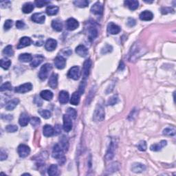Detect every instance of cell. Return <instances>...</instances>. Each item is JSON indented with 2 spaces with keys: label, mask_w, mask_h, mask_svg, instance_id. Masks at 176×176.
<instances>
[{
  "label": "cell",
  "mask_w": 176,
  "mask_h": 176,
  "mask_svg": "<svg viewBox=\"0 0 176 176\" xmlns=\"http://www.w3.org/2000/svg\"><path fill=\"white\" fill-rule=\"evenodd\" d=\"M118 102V97L117 95H114L108 100V105H114Z\"/></svg>",
  "instance_id": "obj_47"
},
{
  "label": "cell",
  "mask_w": 176,
  "mask_h": 176,
  "mask_svg": "<svg viewBox=\"0 0 176 176\" xmlns=\"http://www.w3.org/2000/svg\"><path fill=\"white\" fill-rule=\"evenodd\" d=\"M59 12V7L55 6H49L46 8V13L47 15L50 16H52V15H57Z\"/></svg>",
  "instance_id": "obj_32"
},
{
  "label": "cell",
  "mask_w": 176,
  "mask_h": 176,
  "mask_svg": "<svg viewBox=\"0 0 176 176\" xmlns=\"http://www.w3.org/2000/svg\"><path fill=\"white\" fill-rule=\"evenodd\" d=\"M105 110L103 108V105L101 104H98L96 107L94 112L93 119L96 122H101L103 121L105 119Z\"/></svg>",
  "instance_id": "obj_3"
},
{
  "label": "cell",
  "mask_w": 176,
  "mask_h": 176,
  "mask_svg": "<svg viewBox=\"0 0 176 176\" xmlns=\"http://www.w3.org/2000/svg\"><path fill=\"white\" fill-rule=\"evenodd\" d=\"M108 32L111 34H117L120 32V28L114 23L110 22L108 26Z\"/></svg>",
  "instance_id": "obj_14"
},
{
  "label": "cell",
  "mask_w": 176,
  "mask_h": 176,
  "mask_svg": "<svg viewBox=\"0 0 176 176\" xmlns=\"http://www.w3.org/2000/svg\"><path fill=\"white\" fill-rule=\"evenodd\" d=\"M30 122V118L28 116V114L27 113L24 112L21 114L20 119H19V122H20V125L22 127H26V125H28V122Z\"/></svg>",
  "instance_id": "obj_19"
},
{
  "label": "cell",
  "mask_w": 176,
  "mask_h": 176,
  "mask_svg": "<svg viewBox=\"0 0 176 176\" xmlns=\"http://www.w3.org/2000/svg\"><path fill=\"white\" fill-rule=\"evenodd\" d=\"M161 10H162V14H167V13H173V10L171 8H168V7L162 8Z\"/></svg>",
  "instance_id": "obj_55"
},
{
  "label": "cell",
  "mask_w": 176,
  "mask_h": 176,
  "mask_svg": "<svg viewBox=\"0 0 176 176\" xmlns=\"http://www.w3.org/2000/svg\"><path fill=\"white\" fill-rule=\"evenodd\" d=\"M79 24L78 21L74 18H70L66 22V28L68 30H74L78 27Z\"/></svg>",
  "instance_id": "obj_12"
},
{
  "label": "cell",
  "mask_w": 176,
  "mask_h": 176,
  "mask_svg": "<svg viewBox=\"0 0 176 176\" xmlns=\"http://www.w3.org/2000/svg\"><path fill=\"white\" fill-rule=\"evenodd\" d=\"M7 90H12V85H11L10 82H6V83H3L0 87V91H7Z\"/></svg>",
  "instance_id": "obj_46"
},
{
  "label": "cell",
  "mask_w": 176,
  "mask_h": 176,
  "mask_svg": "<svg viewBox=\"0 0 176 176\" xmlns=\"http://www.w3.org/2000/svg\"><path fill=\"white\" fill-rule=\"evenodd\" d=\"M25 25L24 22H22V21H17L16 22V27L18 28V29H22V28H24L25 27Z\"/></svg>",
  "instance_id": "obj_57"
},
{
  "label": "cell",
  "mask_w": 176,
  "mask_h": 176,
  "mask_svg": "<svg viewBox=\"0 0 176 176\" xmlns=\"http://www.w3.org/2000/svg\"><path fill=\"white\" fill-rule=\"evenodd\" d=\"M32 20L37 24H43L45 20V17L43 13H34L32 16Z\"/></svg>",
  "instance_id": "obj_18"
},
{
  "label": "cell",
  "mask_w": 176,
  "mask_h": 176,
  "mask_svg": "<svg viewBox=\"0 0 176 176\" xmlns=\"http://www.w3.org/2000/svg\"><path fill=\"white\" fill-rule=\"evenodd\" d=\"M30 122L32 126H33L34 127H37L40 125V123H41V120L37 117H32L30 118Z\"/></svg>",
  "instance_id": "obj_45"
},
{
  "label": "cell",
  "mask_w": 176,
  "mask_h": 176,
  "mask_svg": "<svg viewBox=\"0 0 176 176\" xmlns=\"http://www.w3.org/2000/svg\"><path fill=\"white\" fill-rule=\"evenodd\" d=\"M39 112L40 115H41L43 118H45V119H48V118H50L52 116L51 112L46 110H39V112Z\"/></svg>",
  "instance_id": "obj_43"
},
{
  "label": "cell",
  "mask_w": 176,
  "mask_h": 176,
  "mask_svg": "<svg viewBox=\"0 0 176 176\" xmlns=\"http://www.w3.org/2000/svg\"><path fill=\"white\" fill-rule=\"evenodd\" d=\"M13 22L12 20H8L6 21L5 23H4V26H3L4 30H8L10 29V28L13 26Z\"/></svg>",
  "instance_id": "obj_52"
},
{
  "label": "cell",
  "mask_w": 176,
  "mask_h": 176,
  "mask_svg": "<svg viewBox=\"0 0 176 176\" xmlns=\"http://www.w3.org/2000/svg\"><path fill=\"white\" fill-rule=\"evenodd\" d=\"M67 114H68L72 119H75L76 116H77L76 111L73 108H68V110H67Z\"/></svg>",
  "instance_id": "obj_44"
},
{
  "label": "cell",
  "mask_w": 176,
  "mask_h": 176,
  "mask_svg": "<svg viewBox=\"0 0 176 176\" xmlns=\"http://www.w3.org/2000/svg\"><path fill=\"white\" fill-rule=\"evenodd\" d=\"M1 118H2V119H4L5 120H7V121H10V120L13 119V116L10 115H6L4 117V116H1Z\"/></svg>",
  "instance_id": "obj_59"
},
{
  "label": "cell",
  "mask_w": 176,
  "mask_h": 176,
  "mask_svg": "<svg viewBox=\"0 0 176 176\" xmlns=\"http://www.w3.org/2000/svg\"><path fill=\"white\" fill-rule=\"evenodd\" d=\"M74 4L79 8H85L89 5V1L87 0H76L74 1Z\"/></svg>",
  "instance_id": "obj_39"
},
{
  "label": "cell",
  "mask_w": 176,
  "mask_h": 176,
  "mask_svg": "<svg viewBox=\"0 0 176 176\" xmlns=\"http://www.w3.org/2000/svg\"><path fill=\"white\" fill-rule=\"evenodd\" d=\"M61 131V128L60 127V125H57L55 127V129H54V132H56V134H59L60 133V132Z\"/></svg>",
  "instance_id": "obj_60"
},
{
  "label": "cell",
  "mask_w": 176,
  "mask_h": 176,
  "mask_svg": "<svg viewBox=\"0 0 176 176\" xmlns=\"http://www.w3.org/2000/svg\"><path fill=\"white\" fill-rule=\"evenodd\" d=\"M40 96L45 101H51L53 98V93L50 90H43L40 94Z\"/></svg>",
  "instance_id": "obj_30"
},
{
  "label": "cell",
  "mask_w": 176,
  "mask_h": 176,
  "mask_svg": "<svg viewBox=\"0 0 176 176\" xmlns=\"http://www.w3.org/2000/svg\"><path fill=\"white\" fill-rule=\"evenodd\" d=\"M166 145H167V142L166 140H162L158 144L152 145L150 147V149L153 152H158V151H160L162 149H163Z\"/></svg>",
  "instance_id": "obj_28"
},
{
  "label": "cell",
  "mask_w": 176,
  "mask_h": 176,
  "mask_svg": "<svg viewBox=\"0 0 176 176\" xmlns=\"http://www.w3.org/2000/svg\"><path fill=\"white\" fill-rule=\"evenodd\" d=\"M147 143L145 141H140L138 145V149H139L140 151L141 152H145L147 150Z\"/></svg>",
  "instance_id": "obj_48"
},
{
  "label": "cell",
  "mask_w": 176,
  "mask_h": 176,
  "mask_svg": "<svg viewBox=\"0 0 176 176\" xmlns=\"http://www.w3.org/2000/svg\"><path fill=\"white\" fill-rule=\"evenodd\" d=\"M143 47L138 43H134L133 46L131 47V51L129 53V61H133L138 58V57L141 56L142 54Z\"/></svg>",
  "instance_id": "obj_2"
},
{
  "label": "cell",
  "mask_w": 176,
  "mask_h": 176,
  "mask_svg": "<svg viewBox=\"0 0 176 176\" xmlns=\"http://www.w3.org/2000/svg\"><path fill=\"white\" fill-rule=\"evenodd\" d=\"M3 53L5 55H7V56H8V57L13 56V54H14V51H13V50L12 45H7V46L4 49H3Z\"/></svg>",
  "instance_id": "obj_42"
},
{
  "label": "cell",
  "mask_w": 176,
  "mask_h": 176,
  "mask_svg": "<svg viewBox=\"0 0 176 176\" xmlns=\"http://www.w3.org/2000/svg\"><path fill=\"white\" fill-rule=\"evenodd\" d=\"M81 76L80 68L78 66H74L70 69L68 71V76L73 80H78Z\"/></svg>",
  "instance_id": "obj_6"
},
{
  "label": "cell",
  "mask_w": 176,
  "mask_h": 176,
  "mask_svg": "<svg viewBox=\"0 0 176 176\" xmlns=\"http://www.w3.org/2000/svg\"><path fill=\"white\" fill-rule=\"evenodd\" d=\"M52 69V66L51 64H45L41 67L40 69L39 74V77L40 79L41 80H45L48 76L49 72L51 71Z\"/></svg>",
  "instance_id": "obj_5"
},
{
  "label": "cell",
  "mask_w": 176,
  "mask_h": 176,
  "mask_svg": "<svg viewBox=\"0 0 176 176\" xmlns=\"http://www.w3.org/2000/svg\"><path fill=\"white\" fill-rule=\"evenodd\" d=\"M69 94L66 91H61L59 95V101L61 104H66L69 101Z\"/></svg>",
  "instance_id": "obj_23"
},
{
  "label": "cell",
  "mask_w": 176,
  "mask_h": 176,
  "mask_svg": "<svg viewBox=\"0 0 176 176\" xmlns=\"http://www.w3.org/2000/svg\"><path fill=\"white\" fill-rule=\"evenodd\" d=\"M85 87V80H83V81H82L81 85L79 86V89H78V91L81 95L84 93Z\"/></svg>",
  "instance_id": "obj_53"
},
{
  "label": "cell",
  "mask_w": 176,
  "mask_h": 176,
  "mask_svg": "<svg viewBox=\"0 0 176 176\" xmlns=\"http://www.w3.org/2000/svg\"><path fill=\"white\" fill-rule=\"evenodd\" d=\"M88 35H89V39L93 40L98 36V30L94 26H91L88 29Z\"/></svg>",
  "instance_id": "obj_31"
},
{
  "label": "cell",
  "mask_w": 176,
  "mask_h": 176,
  "mask_svg": "<svg viewBox=\"0 0 176 176\" xmlns=\"http://www.w3.org/2000/svg\"><path fill=\"white\" fill-rule=\"evenodd\" d=\"M91 67V59H87L83 64V80H86V78L88 77L90 72Z\"/></svg>",
  "instance_id": "obj_9"
},
{
  "label": "cell",
  "mask_w": 176,
  "mask_h": 176,
  "mask_svg": "<svg viewBox=\"0 0 176 176\" xmlns=\"http://www.w3.org/2000/svg\"><path fill=\"white\" fill-rule=\"evenodd\" d=\"M81 96V94L78 91H75L72 96L71 99H70V103L73 105H78L80 103Z\"/></svg>",
  "instance_id": "obj_29"
},
{
  "label": "cell",
  "mask_w": 176,
  "mask_h": 176,
  "mask_svg": "<svg viewBox=\"0 0 176 176\" xmlns=\"http://www.w3.org/2000/svg\"><path fill=\"white\" fill-rule=\"evenodd\" d=\"M116 147H117V142H116L115 139L112 138L110 142V146L108 147V152H107L106 155H105V159H106V160H112V158L114 157V155H115Z\"/></svg>",
  "instance_id": "obj_4"
},
{
  "label": "cell",
  "mask_w": 176,
  "mask_h": 176,
  "mask_svg": "<svg viewBox=\"0 0 176 176\" xmlns=\"http://www.w3.org/2000/svg\"><path fill=\"white\" fill-rule=\"evenodd\" d=\"M32 83H26L25 84H23V85L18 86V87H15V92H17V93L24 94V93L28 92V91L32 90Z\"/></svg>",
  "instance_id": "obj_8"
},
{
  "label": "cell",
  "mask_w": 176,
  "mask_h": 176,
  "mask_svg": "<svg viewBox=\"0 0 176 176\" xmlns=\"http://www.w3.org/2000/svg\"><path fill=\"white\" fill-rule=\"evenodd\" d=\"M43 135H45V137L52 136L54 133V129L51 125H46L43 127Z\"/></svg>",
  "instance_id": "obj_26"
},
{
  "label": "cell",
  "mask_w": 176,
  "mask_h": 176,
  "mask_svg": "<svg viewBox=\"0 0 176 176\" xmlns=\"http://www.w3.org/2000/svg\"><path fill=\"white\" fill-rule=\"evenodd\" d=\"M103 11V6L101 2L95 3L91 8V13L96 15H102Z\"/></svg>",
  "instance_id": "obj_11"
},
{
  "label": "cell",
  "mask_w": 176,
  "mask_h": 176,
  "mask_svg": "<svg viewBox=\"0 0 176 176\" xmlns=\"http://www.w3.org/2000/svg\"><path fill=\"white\" fill-rule=\"evenodd\" d=\"M48 175L50 176H55L58 175V166L56 164H52L48 169Z\"/></svg>",
  "instance_id": "obj_37"
},
{
  "label": "cell",
  "mask_w": 176,
  "mask_h": 176,
  "mask_svg": "<svg viewBox=\"0 0 176 176\" xmlns=\"http://www.w3.org/2000/svg\"><path fill=\"white\" fill-rule=\"evenodd\" d=\"M66 61L64 57L61 56L57 57L54 59V65L57 69L62 70L66 67Z\"/></svg>",
  "instance_id": "obj_13"
},
{
  "label": "cell",
  "mask_w": 176,
  "mask_h": 176,
  "mask_svg": "<svg viewBox=\"0 0 176 176\" xmlns=\"http://www.w3.org/2000/svg\"><path fill=\"white\" fill-rule=\"evenodd\" d=\"M135 24V20L134 19H132V18H129L128 19V21L127 22V24L128 26H129V27H133V26H134Z\"/></svg>",
  "instance_id": "obj_56"
},
{
  "label": "cell",
  "mask_w": 176,
  "mask_h": 176,
  "mask_svg": "<svg viewBox=\"0 0 176 176\" xmlns=\"http://www.w3.org/2000/svg\"><path fill=\"white\" fill-rule=\"evenodd\" d=\"M43 60H44V57L42 56V55L41 54L35 55V56L34 57V58L32 59L31 64H30V66L32 67H34V68H36V67L39 66V65L43 62Z\"/></svg>",
  "instance_id": "obj_22"
},
{
  "label": "cell",
  "mask_w": 176,
  "mask_h": 176,
  "mask_svg": "<svg viewBox=\"0 0 176 176\" xmlns=\"http://www.w3.org/2000/svg\"><path fill=\"white\" fill-rule=\"evenodd\" d=\"M48 85L52 89H56L58 85V75L57 74H52L50 77Z\"/></svg>",
  "instance_id": "obj_21"
},
{
  "label": "cell",
  "mask_w": 176,
  "mask_h": 176,
  "mask_svg": "<svg viewBox=\"0 0 176 176\" xmlns=\"http://www.w3.org/2000/svg\"><path fill=\"white\" fill-rule=\"evenodd\" d=\"M19 103H20V100L18 98L13 99V100L9 101L6 105V110L8 111H12L16 108Z\"/></svg>",
  "instance_id": "obj_27"
},
{
  "label": "cell",
  "mask_w": 176,
  "mask_h": 176,
  "mask_svg": "<svg viewBox=\"0 0 176 176\" xmlns=\"http://www.w3.org/2000/svg\"><path fill=\"white\" fill-rule=\"evenodd\" d=\"M124 3L131 10H136L138 8L139 5L138 1H136V0H127V1H125Z\"/></svg>",
  "instance_id": "obj_25"
},
{
  "label": "cell",
  "mask_w": 176,
  "mask_h": 176,
  "mask_svg": "<svg viewBox=\"0 0 176 176\" xmlns=\"http://www.w3.org/2000/svg\"><path fill=\"white\" fill-rule=\"evenodd\" d=\"M112 46L110 45H105L104 47H103V48L102 49V50H101V53H102L103 54H107V53H110L112 51Z\"/></svg>",
  "instance_id": "obj_49"
},
{
  "label": "cell",
  "mask_w": 176,
  "mask_h": 176,
  "mask_svg": "<svg viewBox=\"0 0 176 176\" xmlns=\"http://www.w3.org/2000/svg\"><path fill=\"white\" fill-rule=\"evenodd\" d=\"M52 27L53 28V29L56 30V31L60 32L63 29V24L60 21L58 20H53L52 22Z\"/></svg>",
  "instance_id": "obj_34"
},
{
  "label": "cell",
  "mask_w": 176,
  "mask_h": 176,
  "mask_svg": "<svg viewBox=\"0 0 176 176\" xmlns=\"http://www.w3.org/2000/svg\"><path fill=\"white\" fill-rule=\"evenodd\" d=\"M118 169H119V164L117 163V162H114V163L111 164L109 167L107 169V171H108L109 173L108 174H110L114 173L116 171H118Z\"/></svg>",
  "instance_id": "obj_41"
},
{
  "label": "cell",
  "mask_w": 176,
  "mask_h": 176,
  "mask_svg": "<svg viewBox=\"0 0 176 176\" xmlns=\"http://www.w3.org/2000/svg\"><path fill=\"white\" fill-rule=\"evenodd\" d=\"M30 175V174H29V173H24V174H23V175Z\"/></svg>",
  "instance_id": "obj_62"
},
{
  "label": "cell",
  "mask_w": 176,
  "mask_h": 176,
  "mask_svg": "<svg viewBox=\"0 0 176 176\" xmlns=\"http://www.w3.org/2000/svg\"><path fill=\"white\" fill-rule=\"evenodd\" d=\"M35 5L37 6L38 8H41L44 6H46L47 4L50 3V1H43V0H38V1H35Z\"/></svg>",
  "instance_id": "obj_51"
},
{
  "label": "cell",
  "mask_w": 176,
  "mask_h": 176,
  "mask_svg": "<svg viewBox=\"0 0 176 176\" xmlns=\"http://www.w3.org/2000/svg\"><path fill=\"white\" fill-rule=\"evenodd\" d=\"M32 57L30 54H28V53H24V54H20V56L19 57V59L20 61L24 63H28L31 62L32 60Z\"/></svg>",
  "instance_id": "obj_33"
},
{
  "label": "cell",
  "mask_w": 176,
  "mask_h": 176,
  "mask_svg": "<svg viewBox=\"0 0 176 176\" xmlns=\"http://www.w3.org/2000/svg\"><path fill=\"white\" fill-rule=\"evenodd\" d=\"M176 130L174 127H167L163 130V134L166 136H173L175 134Z\"/></svg>",
  "instance_id": "obj_36"
},
{
  "label": "cell",
  "mask_w": 176,
  "mask_h": 176,
  "mask_svg": "<svg viewBox=\"0 0 176 176\" xmlns=\"http://www.w3.org/2000/svg\"><path fill=\"white\" fill-rule=\"evenodd\" d=\"M52 157L54 158H56L58 160L59 163L61 165L64 164L66 161V158L64 156V149L59 144H56L53 147Z\"/></svg>",
  "instance_id": "obj_1"
},
{
  "label": "cell",
  "mask_w": 176,
  "mask_h": 176,
  "mask_svg": "<svg viewBox=\"0 0 176 176\" xmlns=\"http://www.w3.org/2000/svg\"><path fill=\"white\" fill-rule=\"evenodd\" d=\"M34 101H37V102H35V103L38 105V106H41V104H42V101L41 100V98H39L38 96H36L35 97V100H34Z\"/></svg>",
  "instance_id": "obj_61"
},
{
  "label": "cell",
  "mask_w": 176,
  "mask_h": 176,
  "mask_svg": "<svg viewBox=\"0 0 176 176\" xmlns=\"http://www.w3.org/2000/svg\"><path fill=\"white\" fill-rule=\"evenodd\" d=\"M76 53L81 57H85L88 54V50L85 45H79L76 47Z\"/></svg>",
  "instance_id": "obj_24"
},
{
  "label": "cell",
  "mask_w": 176,
  "mask_h": 176,
  "mask_svg": "<svg viewBox=\"0 0 176 176\" xmlns=\"http://www.w3.org/2000/svg\"><path fill=\"white\" fill-rule=\"evenodd\" d=\"M60 142L63 149L64 151H68L69 148V142L67 137L65 136V135H63L60 139Z\"/></svg>",
  "instance_id": "obj_38"
},
{
  "label": "cell",
  "mask_w": 176,
  "mask_h": 176,
  "mask_svg": "<svg viewBox=\"0 0 176 176\" xmlns=\"http://www.w3.org/2000/svg\"><path fill=\"white\" fill-rule=\"evenodd\" d=\"M10 1H1V3H0V5H1V8H7L8 6L10 5Z\"/></svg>",
  "instance_id": "obj_58"
},
{
  "label": "cell",
  "mask_w": 176,
  "mask_h": 176,
  "mask_svg": "<svg viewBox=\"0 0 176 176\" xmlns=\"http://www.w3.org/2000/svg\"><path fill=\"white\" fill-rule=\"evenodd\" d=\"M139 17L142 21H151L154 18V15L151 11L145 10L140 14Z\"/></svg>",
  "instance_id": "obj_20"
},
{
  "label": "cell",
  "mask_w": 176,
  "mask_h": 176,
  "mask_svg": "<svg viewBox=\"0 0 176 176\" xmlns=\"http://www.w3.org/2000/svg\"><path fill=\"white\" fill-rule=\"evenodd\" d=\"M32 43V40L30 37H24L20 39L19 44L17 45V48L21 49L24 48L25 47H27L30 45V44Z\"/></svg>",
  "instance_id": "obj_15"
},
{
  "label": "cell",
  "mask_w": 176,
  "mask_h": 176,
  "mask_svg": "<svg viewBox=\"0 0 176 176\" xmlns=\"http://www.w3.org/2000/svg\"><path fill=\"white\" fill-rule=\"evenodd\" d=\"M64 129L66 132H69L72 130V118L68 114H65L64 116Z\"/></svg>",
  "instance_id": "obj_10"
},
{
  "label": "cell",
  "mask_w": 176,
  "mask_h": 176,
  "mask_svg": "<svg viewBox=\"0 0 176 176\" xmlns=\"http://www.w3.org/2000/svg\"><path fill=\"white\" fill-rule=\"evenodd\" d=\"M17 152L21 158H26L30 153V147L26 145H20L17 148Z\"/></svg>",
  "instance_id": "obj_7"
},
{
  "label": "cell",
  "mask_w": 176,
  "mask_h": 176,
  "mask_svg": "<svg viewBox=\"0 0 176 176\" xmlns=\"http://www.w3.org/2000/svg\"><path fill=\"white\" fill-rule=\"evenodd\" d=\"M6 130L9 133H14V132L17 131L18 130V127L16 125H8L6 127Z\"/></svg>",
  "instance_id": "obj_50"
},
{
  "label": "cell",
  "mask_w": 176,
  "mask_h": 176,
  "mask_svg": "<svg viewBox=\"0 0 176 176\" xmlns=\"http://www.w3.org/2000/svg\"><path fill=\"white\" fill-rule=\"evenodd\" d=\"M8 155L7 153L6 152V151L3 150V149H1V152H0V158H1V161H3L7 158Z\"/></svg>",
  "instance_id": "obj_54"
},
{
  "label": "cell",
  "mask_w": 176,
  "mask_h": 176,
  "mask_svg": "<svg viewBox=\"0 0 176 176\" xmlns=\"http://www.w3.org/2000/svg\"><path fill=\"white\" fill-rule=\"evenodd\" d=\"M0 64H1V67L4 70H8L10 68L11 65V61L9 60L8 59L3 58L0 61Z\"/></svg>",
  "instance_id": "obj_40"
},
{
  "label": "cell",
  "mask_w": 176,
  "mask_h": 176,
  "mask_svg": "<svg viewBox=\"0 0 176 176\" xmlns=\"http://www.w3.org/2000/svg\"><path fill=\"white\" fill-rule=\"evenodd\" d=\"M33 10H34V6L31 3H25V4L23 6V7H22L23 13H26V14L30 13Z\"/></svg>",
  "instance_id": "obj_35"
},
{
  "label": "cell",
  "mask_w": 176,
  "mask_h": 176,
  "mask_svg": "<svg viewBox=\"0 0 176 176\" xmlns=\"http://www.w3.org/2000/svg\"><path fill=\"white\" fill-rule=\"evenodd\" d=\"M57 46V41L55 39H49L45 42V47L47 51H53Z\"/></svg>",
  "instance_id": "obj_17"
},
{
  "label": "cell",
  "mask_w": 176,
  "mask_h": 176,
  "mask_svg": "<svg viewBox=\"0 0 176 176\" xmlns=\"http://www.w3.org/2000/svg\"><path fill=\"white\" fill-rule=\"evenodd\" d=\"M145 170H146V166H145V164L138 163V162L133 163L131 166V171L134 172V173H142V172L145 171Z\"/></svg>",
  "instance_id": "obj_16"
}]
</instances>
